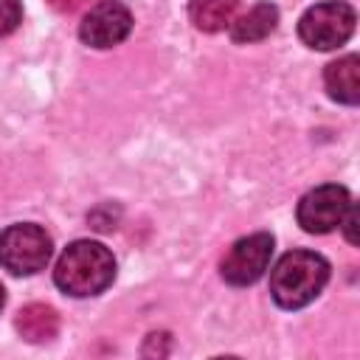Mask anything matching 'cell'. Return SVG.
<instances>
[{
  "label": "cell",
  "mask_w": 360,
  "mask_h": 360,
  "mask_svg": "<svg viewBox=\"0 0 360 360\" xmlns=\"http://www.w3.org/2000/svg\"><path fill=\"white\" fill-rule=\"evenodd\" d=\"M115 278L112 253L93 239H79L68 245L53 267V281L62 292L73 298H87L104 292Z\"/></svg>",
  "instance_id": "6da1fadb"
},
{
  "label": "cell",
  "mask_w": 360,
  "mask_h": 360,
  "mask_svg": "<svg viewBox=\"0 0 360 360\" xmlns=\"http://www.w3.org/2000/svg\"><path fill=\"white\" fill-rule=\"evenodd\" d=\"M329 281V262L312 250H290L270 270L273 301L284 309H301L318 298Z\"/></svg>",
  "instance_id": "7a4b0ae2"
},
{
  "label": "cell",
  "mask_w": 360,
  "mask_h": 360,
  "mask_svg": "<svg viewBox=\"0 0 360 360\" xmlns=\"http://www.w3.org/2000/svg\"><path fill=\"white\" fill-rule=\"evenodd\" d=\"M354 22H357V17H354V8L349 3L329 0V3L312 6L301 14L298 37L304 45H309L315 51H332L352 37Z\"/></svg>",
  "instance_id": "3957f363"
},
{
  "label": "cell",
  "mask_w": 360,
  "mask_h": 360,
  "mask_svg": "<svg viewBox=\"0 0 360 360\" xmlns=\"http://www.w3.org/2000/svg\"><path fill=\"white\" fill-rule=\"evenodd\" d=\"M51 236L34 222L11 225L0 233V264L14 276L39 273L51 259Z\"/></svg>",
  "instance_id": "277c9868"
},
{
  "label": "cell",
  "mask_w": 360,
  "mask_h": 360,
  "mask_svg": "<svg viewBox=\"0 0 360 360\" xmlns=\"http://www.w3.org/2000/svg\"><path fill=\"white\" fill-rule=\"evenodd\" d=\"M349 205H352L349 191L343 186L326 183V186H318L301 197L295 217L307 233H329L340 225Z\"/></svg>",
  "instance_id": "5b68a950"
},
{
  "label": "cell",
  "mask_w": 360,
  "mask_h": 360,
  "mask_svg": "<svg viewBox=\"0 0 360 360\" xmlns=\"http://www.w3.org/2000/svg\"><path fill=\"white\" fill-rule=\"evenodd\" d=\"M273 256V236L270 233H250L231 245L228 256L222 259V278L233 287H248L259 281Z\"/></svg>",
  "instance_id": "8992f818"
},
{
  "label": "cell",
  "mask_w": 360,
  "mask_h": 360,
  "mask_svg": "<svg viewBox=\"0 0 360 360\" xmlns=\"http://www.w3.org/2000/svg\"><path fill=\"white\" fill-rule=\"evenodd\" d=\"M129 31H132V14L118 0L96 3L79 25V37L90 48H112V45L124 42L129 37Z\"/></svg>",
  "instance_id": "52a82bcc"
},
{
  "label": "cell",
  "mask_w": 360,
  "mask_h": 360,
  "mask_svg": "<svg viewBox=\"0 0 360 360\" xmlns=\"http://www.w3.org/2000/svg\"><path fill=\"white\" fill-rule=\"evenodd\" d=\"M323 84H326L329 98L349 104V107L357 104L360 101V59L349 53V56L329 62L323 70Z\"/></svg>",
  "instance_id": "ba28073f"
},
{
  "label": "cell",
  "mask_w": 360,
  "mask_h": 360,
  "mask_svg": "<svg viewBox=\"0 0 360 360\" xmlns=\"http://www.w3.org/2000/svg\"><path fill=\"white\" fill-rule=\"evenodd\" d=\"M278 8L273 3H256L245 14L231 20V39L233 42H259L276 31Z\"/></svg>",
  "instance_id": "9c48e42d"
},
{
  "label": "cell",
  "mask_w": 360,
  "mask_h": 360,
  "mask_svg": "<svg viewBox=\"0 0 360 360\" xmlns=\"http://www.w3.org/2000/svg\"><path fill=\"white\" fill-rule=\"evenodd\" d=\"M14 326H17V332L28 343H45V340H53L56 338V332H59V315L48 304H25L17 312Z\"/></svg>",
  "instance_id": "30bf717a"
},
{
  "label": "cell",
  "mask_w": 360,
  "mask_h": 360,
  "mask_svg": "<svg viewBox=\"0 0 360 360\" xmlns=\"http://www.w3.org/2000/svg\"><path fill=\"white\" fill-rule=\"evenodd\" d=\"M239 0H191L188 3V17L194 22V28L200 31H222L225 25H231V20L236 17Z\"/></svg>",
  "instance_id": "8fae6325"
},
{
  "label": "cell",
  "mask_w": 360,
  "mask_h": 360,
  "mask_svg": "<svg viewBox=\"0 0 360 360\" xmlns=\"http://www.w3.org/2000/svg\"><path fill=\"white\" fill-rule=\"evenodd\" d=\"M22 20V6L20 0H0V37L11 34Z\"/></svg>",
  "instance_id": "7c38bea8"
},
{
  "label": "cell",
  "mask_w": 360,
  "mask_h": 360,
  "mask_svg": "<svg viewBox=\"0 0 360 360\" xmlns=\"http://www.w3.org/2000/svg\"><path fill=\"white\" fill-rule=\"evenodd\" d=\"M143 354H169V335L166 332H152L146 338V346H143Z\"/></svg>",
  "instance_id": "4fadbf2b"
},
{
  "label": "cell",
  "mask_w": 360,
  "mask_h": 360,
  "mask_svg": "<svg viewBox=\"0 0 360 360\" xmlns=\"http://www.w3.org/2000/svg\"><path fill=\"white\" fill-rule=\"evenodd\" d=\"M51 3V8L53 11H59V14H73V11H79L84 3H90V0H48Z\"/></svg>",
  "instance_id": "5bb4252c"
},
{
  "label": "cell",
  "mask_w": 360,
  "mask_h": 360,
  "mask_svg": "<svg viewBox=\"0 0 360 360\" xmlns=\"http://www.w3.org/2000/svg\"><path fill=\"white\" fill-rule=\"evenodd\" d=\"M3 304H6V290H3V284H0V309H3Z\"/></svg>",
  "instance_id": "9a60e30c"
}]
</instances>
